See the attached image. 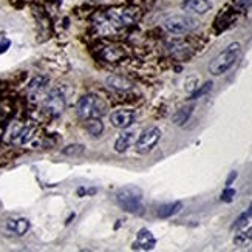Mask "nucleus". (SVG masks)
Here are the masks:
<instances>
[{
  "mask_svg": "<svg viewBox=\"0 0 252 252\" xmlns=\"http://www.w3.org/2000/svg\"><path fill=\"white\" fill-rule=\"evenodd\" d=\"M251 242H252V226L248 227L246 231L237 234L234 238V245H237V246H246Z\"/></svg>",
  "mask_w": 252,
  "mask_h": 252,
  "instance_id": "obj_20",
  "label": "nucleus"
},
{
  "mask_svg": "<svg viewBox=\"0 0 252 252\" xmlns=\"http://www.w3.org/2000/svg\"><path fill=\"white\" fill-rule=\"evenodd\" d=\"M47 84H48V79L43 78V76H36V78L30 82V85H28V97L32 102H39L40 99L43 101V97L47 96L45 94Z\"/></svg>",
  "mask_w": 252,
  "mask_h": 252,
  "instance_id": "obj_9",
  "label": "nucleus"
},
{
  "mask_svg": "<svg viewBox=\"0 0 252 252\" xmlns=\"http://www.w3.org/2000/svg\"><path fill=\"white\" fill-rule=\"evenodd\" d=\"M127 56H128L127 48L123 45V43H116V42H107L102 47H99V51H97V58L101 61L108 62V63L121 62Z\"/></svg>",
  "mask_w": 252,
  "mask_h": 252,
  "instance_id": "obj_6",
  "label": "nucleus"
},
{
  "mask_svg": "<svg viewBox=\"0 0 252 252\" xmlns=\"http://www.w3.org/2000/svg\"><path fill=\"white\" fill-rule=\"evenodd\" d=\"M249 217H252L251 214H249V211H246L245 214H242L238 218H237V221L232 224V229H240V227H243V226H246V223H248V220H249Z\"/></svg>",
  "mask_w": 252,
  "mask_h": 252,
  "instance_id": "obj_23",
  "label": "nucleus"
},
{
  "mask_svg": "<svg viewBox=\"0 0 252 252\" xmlns=\"http://www.w3.org/2000/svg\"><path fill=\"white\" fill-rule=\"evenodd\" d=\"M249 2H251V0H235V3H237L240 8H245Z\"/></svg>",
  "mask_w": 252,
  "mask_h": 252,
  "instance_id": "obj_27",
  "label": "nucleus"
},
{
  "mask_svg": "<svg viewBox=\"0 0 252 252\" xmlns=\"http://www.w3.org/2000/svg\"><path fill=\"white\" fill-rule=\"evenodd\" d=\"M142 190L136 186H126L116 192V203L121 206V209L130 214H141L144 211V203H142Z\"/></svg>",
  "mask_w": 252,
  "mask_h": 252,
  "instance_id": "obj_3",
  "label": "nucleus"
},
{
  "mask_svg": "<svg viewBox=\"0 0 252 252\" xmlns=\"http://www.w3.org/2000/svg\"><path fill=\"white\" fill-rule=\"evenodd\" d=\"M135 121L133 110H116L110 115V123L116 128H127Z\"/></svg>",
  "mask_w": 252,
  "mask_h": 252,
  "instance_id": "obj_10",
  "label": "nucleus"
},
{
  "mask_svg": "<svg viewBox=\"0 0 252 252\" xmlns=\"http://www.w3.org/2000/svg\"><path fill=\"white\" fill-rule=\"evenodd\" d=\"M211 8L212 3L209 0H184L183 2V9L195 14H206L207 11H211Z\"/></svg>",
  "mask_w": 252,
  "mask_h": 252,
  "instance_id": "obj_14",
  "label": "nucleus"
},
{
  "mask_svg": "<svg viewBox=\"0 0 252 252\" xmlns=\"http://www.w3.org/2000/svg\"><path fill=\"white\" fill-rule=\"evenodd\" d=\"M9 45H11V40L5 36H0V54L5 53L9 48Z\"/></svg>",
  "mask_w": 252,
  "mask_h": 252,
  "instance_id": "obj_25",
  "label": "nucleus"
},
{
  "mask_svg": "<svg viewBox=\"0 0 252 252\" xmlns=\"http://www.w3.org/2000/svg\"><path fill=\"white\" fill-rule=\"evenodd\" d=\"M161 130L158 127H150L147 130L142 131V135L138 138L136 141V152L144 155V153H149L155 149V146L158 144V141L161 139Z\"/></svg>",
  "mask_w": 252,
  "mask_h": 252,
  "instance_id": "obj_8",
  "label": "nucleus"
},
{
  "mask_svg": "<svg viewBox=\"0 0 252 252\" xmlns=\"http://www.w3.org/2000/svg\"><path fill=\"white\" fill-rule=\"evenodd\" d=\"M164 28H166L170 34L183 36V34H189V32L198 28V20H195L193 17H189V16L178 14V16H172L166 19Z\"/></svg>",
  "mask_w": 252,
  "mask_h": 252,
  "instance_id": "obj_5",
  "label": "nucleus"
},
{
  "mask_svg": "<svg viewBox=\"0 0 252 252\" xmlns=\"http://www.w3.org/2000/svg\"><path fill=\"white\" fill-rule=\"evenodd\" d=\"M135 142V133L133 131H124L118 136V139L115 141V152L118 153H124L126 150H128V147L133 146Z\"/></svg>",
  "mask_w": 252,
  "mask_h": 252,
  "instance_id": "obj_16",
  "label": "nucleus"
},
{
  "mask_svg": "<svg viewBox=\"0 0 252 252\" xmlns=\"http://www.w3.org/2000/svg\"><path fill=\"white\" fill-rule=\"evenodd\" d=\"M196 78H189L188 79V82H186V90L188 92H190V93H193L195 90H196Z\"/></svg>",
  "mask_w": 252,
  "mask_h": 252,
  "instance_id": "obj_26",
  "label": "nucleus"
},
{
  "mask_svg": "<svg viewBox=\"0 0 252 252\" xmlns=\"http://www.w3.org/2000/svg\"><path fill=\"white\" fill-rule=\"evenodd\" d=\"M193 112V105H186V107H181L178 108L177 112H175L173 118H172V121L175 126H184L186 123L189 121V118Z\"/></svg>",
  "mask_w": 252,
  "mask_h": 252,
  "instance_id": "obj_18",
  "label": "nucleus"
},
{
  "mask_svg": "<svg viewBox=\"0 0 252 252\" xmlns=\"http://www.w3.org/2000/svg\"><path fill=\"white\" fill-rule=\"evenodd\" d=\"M181 209H183V203L181 201H175V203H167V204L159 206L157 214H158L159 218H170L173 215H177Z\"/></svg>",
  "mask_w": 252,
  "mask_h": 252,
  "instance_id": "obj_17",
  "label": "nucleus"
},
{
  "mask_svg": "<svg viewBox=\"0 0 252 252\" xmlns=\"http://www.w3.org/2000/svg\"><path fill=\"white\" fill-rule=\"evenodd\" d=\"M105 84H107L108 89H112L115 92H127V90L131 89V87H133V84H131L130 79H127L126 76H119V74L108 76Z\"/></svg>",
  "mask_w": 252,
  "mask_h": 252,
  "instance_id": "obj_13",
  "label": "nucleus"
},
{
  "mask_svg": "<svg viewBox=\"0 0 252 252\" xmlns=\"http://www.w3.org/2000/svg\"><path fill=\"white\" fill-rule=\"evenodd\" d=\"M104 16L107 17L115 31H121L124 28H128L131 25L138 24L141 19V9L133 5H121V6H112L104 11Z\"/></svg>",
  "mask_w": 252,
  "mask_h": 252,
  "instance_id": "obj_1",
  "label": "nucleus"
},
{
  "mask_svg": "<svg viewBox=\"0 0 252 252\" xmlns=\"http://www.w3.org/2000/svg\"><path fill=\"white\" fill-rule=\"evenodd\" d=\"M235 19H237V13H235L234 9H224V11H221V13L217 16L215 22H214L215 31L221 32V31L227 30L235 22Z\"/></svg>",
  "mask_w": 252,
  "mask_h": 252,
  "instance_id": "obj_11",
  "label": "nucleus"
},
{
  "mask_svg": "<svg viewBox=\"0 0 252 252\" xmlns=\"http://www.w3.org/2000/svg\"><path fill=\"white\" fill-rule=\"evenodd\" d=\"M211 90H212V82H206L200 90L196 89V90L192 93V99H198V97H201V96L206 94V93H209Z\"/></svg>",
  "mask_w": 252,
  "mask_h": 252,
  "instance_id": "obj_22",
  "label": "nucleus"
},
{
  "mask_svg": "<svg viewBox=\"0 0 252 252\" xmlns=\"http://www.w3.org/2000/svg\"><path fill=\"white\" fill-rule=\"evenodd\" d=\"M65 105H67L65 96L58 89L51 90L45 97H43V112H45L51 118L61 116L63 113V110H65Z\"/></svg>",
  "mask_w": 252,
  "mask_h": 252,
  "instance_id": "obj_7",
  "label": "nucleus"
},
{
  "mask_svg": "<svg viewBox=\"0 0 252 252\" xmlns=\"http://www.w3.org/2000/svg\"><path fill=\"white\" fill-rule=\"evenodd\" d=\"M234 196H235V190L232 189V188H227L223 190V193H221V201H224V203H231L232 200H234Z\"/></svg>",
  "mask_w": 252,
  "mask_h": 252,
  "instance_id": "obj_24",
  "label": "nucleus"
},
{
  "mask_svg": "<svg viewBox=\"0 0 252 252\" xmlns=\"http://www.w3.org/2000/svg\"><path fill=\"white\" fill-rule=\"evenodd\" d=\"M3 138V130H2V127H0V139Z\"/></svg>",
  "mask_w": 252,
  "mask_h": 252,
  "instance_id": "obj_28",
  "label": "nucleus"
},
{
  "mask_svg": "<svg viewBox=\"0 0 252 252\" xmlns=\"http://www.w3.org/2000/svg\"><path fill=\"white\" fill-rule=\"evenodd\" d=\"M85 130L89 131L92 136H101L104 131V124L99 118H92L85 121Z\"/></svg>",
  "mask_w": 252,
  "mask_h": 252,
  "instance_id": "obj_19",
  "label": "nucleus"
},
{
  "mask_svg": "<svg viewBox=\"0 0 252 252\" xmlns=\"http://www.w3.org/2000/svg\"><path fill=\"white\" fill-rule=\"evenodd\" d=\"M84 150H85V147L81 144H71V146H67L63 149V153L65 155L73 157V155H81V153H84Z\"/></svg>",
  "mask_w": 252,
  "mask_h": 252,
  "instance_id": "obj_21",
  "label": "nucleus"
},
{
  "mask_svg": "<svg viewBox=\"0 0 252 252\" xmlns=\"http://www.w3.org/2000/svg\"><path fill=\"white\" fill-rule=\"evenodd\" d=\"M30 226L28 218H9L6 221V229L16 235H25L30 231Z\"/></svg>",
  "mask_w": 252,
  "mask_h": 252,
  "instance_id": "obj_15",
  "label": "nucleus"
},
{
  "mask_svg": "<svg viewBox=\"0 0 252 252\" xmlns=\"http://www.w3.org/2000/svg\"><path fill=\"white\" fill-rule=\"evenodd\" d=\"M155 245H157V240L149 229H141L136 235V242H135L133 248L141 249V251H152L155 248Z\"/></svg>",
  "mask_w": 252,
  "mask_h": 252,
  "instance_id": "obj_12",
  "label": "nucleus"
},
{
  "mask_svg": "<svg viewBox=\"0 0 252 252\" xmlns=\"http://www.w3.org/2000/svg\"><path fill=\"white\" fill-rule=\"evenodd\" d=\"M240 53H242V45L238 42H232L214 58V61L209 63V73L214 76H221L231 70L235 62L240 58Z\"/></svg>",
  "mask_w": 252,
  "mask_h": 252,
  "instance_id": "obj_2",
  "label": "nucleus"
},
{
  "mask_svg": "<svg viewBox=\"0 0 252 252\" xmlns=\"http://www.w3.org/2000/svg\"><path fill=\"white\" fill-rule=\"evenodd\" d=\"M105 102L101 99L97 94H85L78 101V105H76V113L81 119L87 121V119L92 118H101L105 113Z\"/></svg>",
  "mask_w": 252,
  "mask_h": 252,
  "instance_id": "obj_4",
  "label": "nucleus"
}]
</instances>
